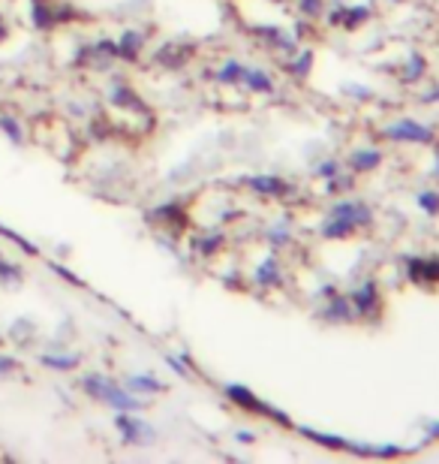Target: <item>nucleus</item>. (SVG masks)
<instances>
[{
  "label": "nucleus",
  "mask_w": 439,
  "mask_h": 464,
  "mask_svg": "<svg viewBox=\"0 0 439 464\" xmlns=\"http://www.w3.org/2000/svg\"><path fill=\"white\" fill-rule=\"evenodd\" d=\"M18 371H22V362L9 356V353H0V377H13Z\"/></svg>",
  "instance_id": "4be33fe9"
},
{
  "label": "nucleus",
  "mask_w": 439,
  "mask_h": 464,
  "mask_svg": "<svg viewBox=\"0 0 439 464\" xmlns=\"http://www.w3.org/2000/svg\"><path fill=\"white\" fill-rule=\"evenodd\" d=\"M40 365L49 368V371H58V374H67V371H76L81 365V356H79V353L67 350V347L45 350L43 356H40Z\"/></svg>",
  "instance_id": "6e6552de"
},
{
  "label": "nucleus",
  "mask_w": 439,
  "mask_h": 464,
  "mask_svg": "<svg viewBox=\"0 0 439 464\" xmlns=\"http://www.w3.org/2000/svg\"><path fill=\"white\" fill-rule=\"evenodd\" d=\"M9 36V24H6V18H4V13H0V43H4Z\"/></svg>",
  "instance_id": "a878e982"
},
{
  "label": "nucleus",
  "mask_w": 439,
  "mask_h": 464,
  "mask_svg": "<svg viewBox=\"0 0 439 464\" xmlns=\"http://www.w3.org/2000/svg\"><path fill=\"white\" fill-rule=\"evenodd\" d=\"M9 338L13 341H18L22 347H27V341H31L33 335H36V323L33 320H27V317H18L13 326H9V332H6Z\"/></svg>",
  "instance_id": "2eb2a0df"
},
{
  "label": "nucleus",
  "mask_w": 439,
  "mask_h": 464,
  "mask_svg": "<svg viewBox=\"0 0 439 464\" xmlns=\"http://www.w3.org/2000/svg\"><path fill=\"white\" fill-rule=\"evenodd\" d=\"M81 392L93 401L111 407V411H127V413H138L145 411V398L142 395H133L124 383H118V380H111L109 374H100V371H91L79 380Z\"/></svg>",
  "instance_id": "f257e3e1"
},
{
  "label": "nucleus",
  "mask_w": 439,
  "mask_h": 464,
  "mask_svg": "<svg viewBox=\"0 0 439 464\" xmlns=\"http://www.w3.org/2000/svg\"><path fill=\"white\" fill-rule=\"evenodd\" d=\"M118 63V43L109 40V36H100V40L88 43V67L106 72Z\"/></svg>",
  "instance_id": "39448f33"
},
{
  "label": "nucleus",
  "mask_w": 439,
  "mask_h": 464,
  "mask_svg": "<svg viewBox=\"0 0 439 464\" xmlns=\"http://www.w3.org/2000/svg\"><path fill=\"white\" fill-rule=\"evenodd\" d=\"M115 429L120 434V440L129 443V447H145V443H154L157 431L154 425H148L145 420H138V416L127 413V411H115Z\"/></svg>",
  "instance_id": "7ed1b4c3"
},
{
  "label": "nucleus",
  "mask_w": 439,
  "mask_h": 464,
  "mask_svg": "<svg viewBox=\"0 0 439 464\" xmlns=\"http://www.w3.org/2000/svg\"><path fill=\"white\" fill-rule=\"evenodd\" d=\"M22 281H24L22 266H15L13 259H6L4 254H0V284H4V286H18Z\"/></svg>",
  "instance_id": "dca6fc26"
},
{
  "label": "nucleus",
  "mask_w": 439,
  "mask_h": 464,
  "mask_svg": "<svg viewBox=\"0 0 439 464\" xmlns=\"http://www.w3.org/2000/svg\"><path fill=\"white\" fill-rule=\"evenodd\" d=\"M223 245H226V238L220 236V232H208V236H193L190 238V250L199 256H214L220 254Z\"/></svg>",
  "instance_id": "9b49d317"
},
{
  "label": "nucleus",
  "mask_w": 439,
  "mask_h": 464,
  "mask_svg": "<svg viewBox=\"0 0 439 464\" xmlns=\"http://www.w3.org/2000/svg\"><path fill=\"white\" fill-rule=\"evenodd\" d=\"M49 268H52V272L58 275V277H63V281H67V284H72V286H81L79 277L72 275V272H67V268H63V266H58V263H49Z\"/></svg>",
  "instance_id": "5701e85b"
},
{
  "label": "nucleus",
  "mask_w": 439,
  "mask_h": 464,
  "mask_svg": "<svg viewBox=\"0 0 439 464\" xmlns=\"http://www.w3.org/2000/svg\"><path fill=\"white\" fill-rule=\"evenodd\" d=\"M241 82H244L250 91H256V94H271V91H274V82H271L268 72H262V70L244 67V76H241Z\"/></svg>",
  "instance_id": "4468645a"
},
{
  "label": "nucleus",
  "mask_w": 439,
  "mask_h": 464,
  "mask_svg": "<svg viewBox=\"0 0 439 464\" xmlns=\"http://www.w3.org/2000/svg\"><path fill=\"white\" fill-rule=\"evenodd\" d=\"M256 281L262 284V286H268V284H277V263H274V259H268V263L259 266Z\"/></svg>",
  "instance_id": "412c9836"
},
{
  "label": "nucleus",
  "mask_w": 439,
  "mask_h": 464,
  "mask_svg": "<svg viewBox=\"0 0 439 464\" xmlns=\"http://www.w3.org/2000/svg\"><path fill=\"white\" fill-rule=\"evenodd\" d=\"M395 136H400V139H415V142H427V139H431V133H427L425 127L413 124V121H404V124H397Z\"/></svg>",
  "instance_id": "a211bd4d"
},
{
  "label": "nucleus",
  "mask_w": 439,
  "mask_h": 464,
  "mask_svg": "<svg viewBox=\"0 0 439 464\" xmlns=\"http://www.w3.org/2000/svg\"><path fill=\"white\" fill-rule=\"evenodd\" d=\"M79 18V9L72 6V4H63V0H54V22L61 24H70V22H76Z\"/></svg>",
  "instance_id": "6ab92c4d"
},
{
  "label": "nucleus",
  "mask_w": 439,
  "mask_h": 464,
  "mask_svg": "<svg viewBox=\"0 0 439 464\" xmlns=\"http://www.w3.org/2000/svg\"><path fill=\"white\" fill-rule=\"evenodd\" d=\"M247 188H253L256 193H262V197H283L289 190L286 181L274 179V175H256V179H247Z\"/></svg>",
  "instance_id": "f8f14e48"
},
{
  "label": "nucleus",
  "mask_w": 439,
  "mask_h": 464,
  "mask_svg": "<svg viewBox=\"0 0 439 464\" xmlns=\"http://www.w3.org/2000/svg\"><path fill=\"white\" fill-rule=\"evenodd\" d=\"M148 220H154V224H163L169 229H186V224H190V218H186V211L181 202H163V206H157L151 215H148Z\"/></svg>",
  "instance_id": "0eeeda50"
},
{
  "label": "nucleus",
  "mask_w": 439,
  "mask_h": 464,
  "mask_svg": "<svg viewBox=\"0 0 439 464\" xmlns=\"http://www.w3.org/2000/svg\"><path fill=\"white\" fill-rule=\"evenodd\" d=\"M226 395H229V401H235L238 407H244V411H253V413H271L274 420H280V416L271 411V407H265L259 398L250 392V389L244 386H226Z\"/></svg>",
  "instance_id": "9d476101"
},
{
  "label": "nucleus",
  "mask_w": 439,
  "mask_h": 464,
  "mask_svg": "<svg viewBox=\"0 0 439 464\" xmlns=\"http://www.w3.org/2000/svg\"><path fill=\"white\" fill-rule=\"evenodd\" d=\"M115 43H118V61L138 63V58H142V52L148 45V34L138 31V27H124Z\"/></svg>",
  "instance_id": "20e7f679"
},
{
  "label": "nucleus",
  "mask_w": 439,
  "mask_h": 464,
  "mask_svg": "<svg viewBox=\"0 0 439 464\" xmlns=\"http://www.w3.org/2000/svg\"><path fill=\"white\" fill-rule=\"evenodd\" d=\"M241 76H244V63H238V61H226L217 70V82H220V85H238Z\"/></svg>",
  "instance_id": "f3484780"
},
{
  "label": "nucleus",
  "mask_w": 439,
  "mask_h": 464,
  "mask_svg": "<svg viewBox=\"0 0 439 464\" xmlns=\"http://www.w3.org/2000/svg\"><path fill=\"white\" fill-rule=\"evenodd\" d=\"M124 386L133 395H163L166 392V383L154 374H129V377H124Z\"/></svg>",
  "instance_id": "1a4fd4ad"
},
{
  "label": "nucleus",
  "mask_w": 439,
  "mask_h": 464,
  "mask_svg": "<svg viewBox=\"0 0 439 464\" xmlns=\"http://www.w3.org/2000/svg\"><path fill=\"white\" fill-rule=\"evenodd\" d=\"M0 236H4V238H9V241H15V245H18V247H22V250H24V254H31V256H36V254H40V247H36V245H33V241H27L24 236H18V232H13V229L0 227Z\"/></svg>",
  "instance_id": "aec40b11"
},
{
  "label": "nucleus",
  "mask_w": 439,
  "mask_h": 464,
  "mask_svg": "<svg viewBox=\"0 0 439 464\" xmlns=\"http://www.w3.org/2000/svg\"><path fill=\"white\" fill-rule=\"evenodd\" d=\"M109 103L120 109L124 115H148L151 109L142 97L136 94L133 85L127 82V76H111L109 79Z\"/></svg>",
  "instance_id": "f03ea898"
},
{
  "label": "nucleus",
  "mask_w": 439,
  "mask_h": 464,
  "mask_svg": "<svg viewBox=\"0 0 439 464\" xmlns=\"http://www.w3.org/2000/svg\"><path fill=\"white\" fill-rule=\"evenodd\" d=\"M238 440L241 443H253V434H250V431H238Z\"/></svg>",
  "instance_id": "bb28decb"
},
{
  "label": "nucleus",
  "mask_w": 439,
  "mask_h": 464,
  "mask_svg": "<svg viewBox=\"0 0 439 464\" xmlns=\"http://www.w3.org/2000/svg\"><path fill=\"white\" fill-rule=\"evenodd\" d=\"M439 197H434V193H427V197H422V208H431V211H439Z\"/></svg>",
  "instance_id": "393cba45"
},
{
  "label": "nucleus",
  "mask_w": 439,
  "mask_h": 464,
  "mask_svg": "<svg viewBox=\"0 0 439 464\" xmlns=\"http://www.w3.org/2000/svg\"><path fill=\"white\" fill-rule=\"evenodd\" d=\"M166 362H169V365L175 368V374H181V377H190V371H186V365L177 356H166Z\"/></svg>",
  "instance_id": "b1692460"
},
{
  "label": "nucleus",
  "mask_w": 439,
  "mask_h": 464,
  "mask_svg": "<svg viewBox=\"0 0 439 464\" xmlns=\"http://www.w3.org/2000/svg\"><path fill=\"white\" fill-rule=\"evenodd\" d=\"M193 45L190 43H166L154 52V63L163 70H181L186 61L193 58Z\"/></svg>",
  "instance_id": "423d86ee"
},
{
  "label": "nucleus",
  "mask_w": 439,
  "mask_h": 464,
  "mask_svg": "<svg viewBox=\"0 0 439 464\" xmlns=\"http://www.w3.org/2000/svg\"><path fill=\"white\" fill-rule=\"evenodd\" d=\"M0 133H4L13 145H24V142H27V130H24V124H22V121H18L15 115H9V112H0Z\"/></svg>",
  "instance_id": "ddd939ff"
}]
</instances>
